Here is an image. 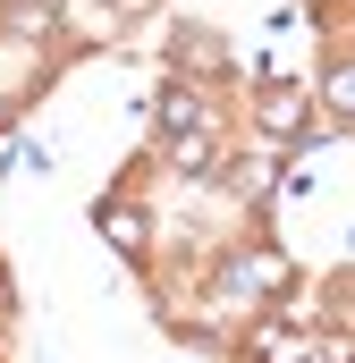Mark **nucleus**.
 <instances>
[{
  "label": "nucleus",
  "instance_id": "1",
  "mask_svg": "<svg viewBox=\"0 0 355 363\" xmlns=\"http://www.w3.org/2000/svg\"><path fill=\"white\" fill-rule=\"evenodd\" d=\"M279 279H288V262L279 254H246V262H229V296H279Z\"/></svg>",
  "mask_w": 355,
  "mask_h": 363
},
{
  "label": "nucleus",
  "instance_id": "2",
  "mask_svg": "<svg viewBox=\"0 0 355 363\" xmlns=\"http://www.w3.org/2000/svg\"><path fill=\"white\" fill-rule=\"evenodd\" d=\"M102 237H110V245H127V254H136V245H144V220H136V211H119V203H110V211H102Z\"/></svg>",
  "mask_w": 355,
  "mask_h": 363
},
{
  "label": "nucleus",
  "instance_id": "3",
  "mask_svg": "<svg viewBox=\"0 0 355 363\" xmlns=\"http://www.w3.org/2000/svg\"><path fill=\"white\" fill-rule=\"evenodd\" d=\"M161 127H170V144L195 127V93H170V101H161Z\"/></svg>",
  "mask_w": 355,
  "mask_h": 363
}]
</instances>
